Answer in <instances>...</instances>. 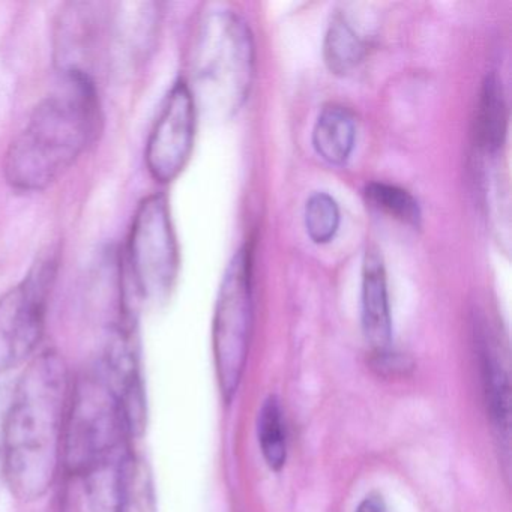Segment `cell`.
Segmentation results:
<instances>
[{
    "instance_id": "8fae6325",
    "label": "cell",
    "mask_w": 512,
    "mask_h": 512,
    "mask_svg": "<svg viewBox=\"0 0 512 512\" xmlns=\"http://www.w3.org/2000/svg\"><path fill=\"white\" fill-rule=\"evenodd\" d=\"M508 106L502 80L491 73L482 82L475 118V145L479 154L493 158L505 145Z\"/></svg>"
},
{
    "instance_id": "2e32d148",
    "label": "cell",
    "mask_w": 512,
    "mask_h": 512,
    "mask_svg": "<svg viewBox=\"0 0 512 512\" xmlns=\"http://www.w3.org/2000/svg\"><path fill=\"white\" fill-rule=\"evenodd\" d=\"M365 197L373 208L379 209L383 214L407 226H421V208L418 200L404 188L386 182H371L365 187Z\"/></svg>"
},
{
    "instance_id": "3957f363",
    "label": "cell",
    "mask_w": 512,
    "mask_h": 512,
    "mask_svg": "<svg viewBox=\"0 0 512 512\" xmlns=\"http://www.w3.org/2000/svg\"><path fill=\"white\" fill-rule=\"evenodd\" d=\"M133 436L121 389L100 364L71 382L62 437V469L88 478L118 461Z\"/></svg>"
},
{
    "instance_id": "8992f818",
    "label": "cell",
    "mask_w": 512,
    "mask_h": 512,
    "mask_svg": "<svg viewBox=\"0 0 512 512\" xmlns=\"http://www.w3.org/2000/svg\"><path fill=\"white\" fill-rule=\"evenodd\" d=\"M253 329V248L244 245L230 260L215 305L212 325L215 370L226 400L238 391Z\"/></svg>"
},
{
    "instance_id": "d6986e66",
    "label": "cell",
    "mask_w": 512,
    "mask_h": 512,
    "mask_svg": "<svg viewBox=\"0 0 512 512\" xmlns=\"http://www.w3.org/2000/svg\"><path fill=\"white\" fill-rule=\"evenodd\" d=\"M356 512H386L385 503L377 496H367L359 503Z\"/></svg>"
},
{
    "instance_id": "9a60e30c",
    "label": "cell",
    "mask_w": 512,
    "mask_h": 512,
    "mask_svg": "<svg viewBox=\"0 0 512 512\" xmlns=\"http://www.w3.org/2000/svg\"><path fill=\"white\" fill-rule=\"evenodd\" d=\"M257 436L266 464L272 470L283 469L287 458L286 428L280 401L275 397H269L260 409Z\"/></svg>"
},
{
    "instance_id": "ac0fdd59",
    "label": "cell",
    "mask_w": 512,
    "mask_h": 512,
    "mask_svg": "<svg viewBox=\"0 0 512 512\" xmlns=\"http://www.w3.org/2000/svg\"><path fill=\"white\" fill-rule=\"evenodd\" d=\"M370 365L376 371L377 376L385 377V379H400V377L409 376L415 367L409 356L391 349L373 352Z\"/></svg>"
},
{
    "instance_id": "6da1fadb",
    "label": "cell",
    "mask_w": 512,
    "mask_h": 512,
    "mask_svg": "<svg viewBox=\"0 0 512 512\" xmlns=\"http://www.w3.org/2000/svg\"><path fill=\"white\" fill-rule=\"evenodd\" d=\"M71 380L59 353L35 355L17 382L0 427V473L11 493L34 502L62 469V437Z\"/></svg>"
},
{
    "instance_id": "e0dca14e",
    "label": "cell",
    "mask_w": 512,
    "mask_h": 512,
    "mask_svg": "<svg viewBox=\"0 0 512 512\" xmlns=\"http://www.w3.org/2000/svg\"><path fill=\"white\" fill-rule=\"evenodd\" d=\"M340 208L328 193L311 194L304 211L305 229L317 245L329 244L340 227Z\"/></svg>"
},
{
    "instance_id": "9c48e42d",
    "label": "cell",
    "mask_w": 512,
    "mask_h": 512,
    "mask_svg": "<svg viewBox=\"0 0 512 512\" xmlns=\"http://www.w3.org/2000/svg\"><path fill=\"white\" fill-rule=\"evenodd\" d=\"M475 344L481 365L482 385H484L485 404L490 413L491 422L497 436L509 443V427H511V382L506 356L503 355L502 344L496 332L491 328L484 316H476Z\"/></svg>"
},
{
    "instance_id": "5bb4252c",
    "label": "cell",
    "mask_w": 512,
    "mask_h": 512,
    "mask_svg": "<svg viewBox=\"0 0 512 512\" xmlns=\"http://www.w3.org/2000/svg\"><path fill=\"white\" fill-rule=\"evenodd\" d=\"M368 38L347 14H335L323 43L326 67L335 76H349L358 70L368 53Z\"/></svg>"
},
{
    "instance_id": "7c38bea8",
    "label": "cell",
    "mask_w": 512,
    "mask_h": 512,
    "mask_svg": "<svg viewBox=\"0 0 512 512\" xmlns=\"http://www.w3.org/2000/svg\"><path fill=\"white\" fill-rule=\"evenodd\" d=\"M115 512H157L154 478L148 463L130 448L116 461Z\"/></svg>"
},
{
    "instance_id": "30bf717a",
    "label": "cell",
    "mask_w": 512,
    "mask_h": 512,
    "mask_svg": "<svg viewBox=\"0 0 512 512\" xmlns=\"http://www.w3.org/2000/svg\"><path fill=\"white\" fill-rule=\"evenodd\" d=\"M362 329L373 352L391 349L392 319L382 256L368 248L362 263Z\"/></svg>"
},
{
    "instance_id": "277c9868",
    "label": "cell",
    "mask_w": 512,
    "mask_h": 512,
    "mask_svg": "<svg viewBox=\"0 0 512 512\" xmlns=\"http://www.w3.org/2000/svg\"><path fill=\"white\" fill-rule=\"evenodd\" d=\"M256 73L250 26L233 11H212L200 23L193 76L203 103L224 116L241 109Z\"/></svg>"
},
{
    "instance_id": "52a82bcc",
    "label": "cell",
    "mask_w": 512,
    "mask_h": 512,
    "mask_svg": "<svg viewBox=\"0 0 512 512\" xmlns=\"http://www.w3.org/2000/svg\"><path fill=\"white\" fill-rule=\"evenodd\" d=\"M56 275V251H46L20 283L0 296V374L34 358L43 340Z\"/></svg>"
},
{
    "instance_id": "7a4b0ae2",
    "label": "cell",
    "mask_w": 512,
    "mask_h": 512,
    "mask_svg": "<svg viewBox=\"0 0 512 512\" xmlns=\"http://www.w3.org/2000/svg\"><path fill=\"white\" fill-rule=\"evenodd\" d=\"M103 128L94 77L62 73L5 152L4 178L19 193H40L58 182L97 142Z\"/></svg>"
},
{
    "instance_id": "ba28073f",
    "label": "cell",
    "mask_w": 512,
    "mask_h": 512,
    "mask_svg": "<svg viewBox=\"0 0 512 512\" xmlns=\"http://www.w3.org/2000/svg\"><path fill=\"white\" fill-rule=\"evenodd\" d=\"M196 119L193 89L187 80H176L146 142V169L158 184H170L184 172L193 152Z\"/></svg>"
},
{
    "instance_id": "4fadbf2b",
    "label": "cell",
    "mask_w": 512,
    "mask_h": 512,
    "mask_svg": "<svg viewBox=\"0 0 512 512\" xmlns=\"http://www.w3.org/2000/svg\"><path fill=\"white\" fill-rule=\"evenodd\" d=\"M356 119L352 110L341 104L323 107L313 128L317 155L331 166H344L355 148Z\"/></svg>"
},
{
    "instance_id": "5b68a950",
    "label": "cell",
    "mask_w": 512,
    "mask_h": 512,
    "mask_svg": "<svg viewBox=\"0 0 512 512\" xmlns=\"http://www.w3.org/2000/svg\"><path fill=\"white\" fill-rule=\"evenodd\" d=\"M122 262L140 301L158 304L169 298L178 278L179 248L164 194H151L137 206Z\"/></svg>"
}]
</instances>
